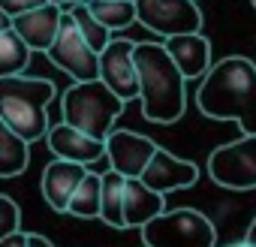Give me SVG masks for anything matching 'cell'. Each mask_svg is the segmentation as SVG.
<instances>
[{
    "mask_svg": "<svg viewBox=\"0 0 256 247\" xmlns=\"http://www.w3.org/2000/svg\"><path fill=\"white\" fill-rule=\"evenodd\" d=\"M196 106L211 120H235L244 136H256V64L244 54L220 58L196 90Z\"/></svg>",
    "mask_w": 256,
    "mask_h": 247,
    "instance_id": "cell-1",
    "label": "cell"
},
{
    "mask_svg": "<svg viewBox=\"0 0 256 247\" xmlns=\"http://www.w3.org/2000/svg\"><path fill=\"white\" fill-rule=\"evenodd\" d=\"M139 102L151 124H175L187 108V78L163 42H139Z\"/></svg>",
    "mask_w": 256,
    "mask_h": 247,
    "instance_id": "cell-2",
    "label": "cell"
},
{
    "mask_svg": "<svg viewBox=\"0 0 256 247\" xmlns=\"http://www.w3.org/2000/svg\"><path fill=\"white\" fill-rule=\"evenodd\" d=\"M54 100V84L46 78L10 76L0 78V124L18 133L24 142L48 136V102Z\"/></svg>",
    "mask_w": 256,
    "mask_h": 247,
    "instance_id": "cell-3",
    "label": "cell"
},
{
    "mask_svg": "<svg viewBox=\"0 0 256 247\" xmlns=\"http://www.w3.org/2000/svg\"><path fill=\"white\" fill-rule=\"evenodd\" d=\"M124 108L126 102L112 94L106 82H76L60 100L64 120L100 142L114 133V120L124 114Z\"/></svg>",
    "mask_w": 256,
    "mask_h": 247,
    "instance_id": "cell-4",
    "label": "cell"
},
{
    "mask_svg": "<svg viewBox=\"0 0 256 247\" xmlns=\"http://www.w3.org/2000/svg\"><path fill=\"white\" fill-rule=\"evenodd\" d=\"M142 241L145 247H214L217 229L196 208H172L142 229Z\"/></svg>",
    "mask_w": 256,
    "mask_h": 247,
    "instance_id": "cell-5",
    "label": "cell"
},
{
    "mask_svg": "<svg viewBox=\"0 0 256 247\" xmlns=\"http://www.w3.org/2000/svg\"><path fill=\"white\" fill-rule=\"evenodd\" d=\"M208 175L223 190H256V136H238L208 154Z\"/></svg>",
    "mask_w": 256,
    "mask_h": 247,
    "instance_id": "cell-6",
    "label": "cell"
},
{
    "mask_svg": "<svg viewBox=\"0 0 256 247\" xmlns=\"http://www.w3.org/2000/svg\"><path fill=\"white\" fill-rule=\"evenodd\" d=\"M139 24L163 40L202 30V10L196 0H136Z\"/></svg>",
    "mask_w": 256,
    "mask_h": 247,
    "instance_id": "cell-7",
    "label": "cell"
},
{
    "mask_svg": "<svg viewBox=\"0 0 256 247\" xmlns=\"http://www.w3.org/2000/svg\"><path fill=\"white\" fill-rule=\"evenodd\" d=\"M48 60L58 70H64L72 82H100V54L82 36L76 18L70 12L64 16V28H60L58 42L48 52Z\"/></svg>",
    "mask_w": 256,
    "mask_h": 247,
    "instance_id": "cell-8",
    "label": "cell"
},
{
    "mask_svg": "<svg viewBox=\"0 0 256 247\" xmlns=\"http://www.w3.org/2000/svg\"><path fill=\"white\" fill-rule=\"evenodd\" d=\"M136 48L139 42L114 36L108 48L100 54V82L108 84L112 94H118L124 102L139 100V66H136Z\"/></svg>",
    "mask_w": 256,
    "mask_h": 247,
    "instance_id": "cell-9",
    "label": "cell"
},
{
    "mask_svg": "<svg viewBox=\"0 0 256 247\" xmlns=\"http://www.w3.org/2000/svg\"><path fill=\"white\" fill-rule=\"evenodd\" d=\"M157 151H160V145L154 139H148L142 133H133V130H114L106 139L108 169L120 172L124 178H142Z\"/></svg>",
    "mask_w": 256,
    "mask_h": 247,
    "instance_id": "cell-10",
    "label": "cell"
},
{
    "mask_svg": "<svg viewBox=\"0 0 256 247\" xmlns=\"http://www.w3.org/2000/svg\"><path fill=\"white\" fill-rule=\"evenodd\" d=\"M88 166L82 163H70V160H52L46 169H42V178H40V190H42V199L52 211L58 214H70V202L78 190V184L88 178Z\"/></svg>",
    "mask_w": 256,
    "mask_h": 247,
    "instance_id": "cell-11",
    "label": "cell"
},
{
    "mask_svg": "<svg viewBox=\"0 0 256 247\" xmlns=\"http://www.w3.org/2000/svg\"><path fill=\"white\" fill-rule=\"evenodd\" d=\"M64 6H58V4H46V6H40V10H34V12H24V16H18V18H10L12 22V28H16V34L34 48V52H52V46L58 42V36H60V28H64Z\"/></svg>",
    "mask_w": 256,
    "mask_h": 247,
    "instance_id": "cell-12",
    "label": "cell"
},
{
    "mask_svg": "<svg viewBox=\"0 0 256 247\" xmlns=\"http://www.w3.org/2000/svg\"><path fill=\"white\" fill-rule=\"evenodd\" d=\"M142 181L157 190V193H175V190H187L199 181V166L193 160H181L175 154H169L166 148H160L151 160V166L145 169Z\"/></svg>",
    "mask_w": 256,
    "mask_h": 247,
    "instance_id": "cell-13",
    "label": "cell"
},
{
    "mask_svg": "<svg viewBox=\"0 0 256 247\" xmlns=\"http://www.w3.org/2000/svg\"><path fill=\"white\" fill-rule=\"evenodd\" d=\"M46 142H48V151L58 160H70V163L90 166L100 157H106V142H100V139L76 130V127H70L66 120L54 124V127L48 130V136H46Z\"/></svg>",
    "mask_w": 256,
    "mask_h": 247,
    "instance_id": "cell-14",
    "label": "cell"
},
{
    "mask_svg": "<svg viewBox=\"0 0 256 247\" xmlns=\"http://www.w3.org/2000/svg\"><path fill=\"white\" fill-rule=\"evenodd\" d=\"M163 46H166V52L172 54V60L178 64V70L184 72V78L190 82V78H205L208 76V70L214 66L211 64V42H208V36H202V34H181V36H169V40H163Z\"/></svg>",
    "mask_w": 256,
    "mask_h": 247,
    "instance_id": "cell-15",
    "label": "cell"
},
{
    "mask_svg": "<svg viewBox=\"0 0 256 247\" xmlns=\"http://www.w3.org/2000/svg\"><path fill=\"white\" fill-rule=\"evenodd\" d=\"M166 208V196L151 190L142 178H126V202H124V217L126 229H145L151 220H157Z\"/></svg>",
    "mask_w": 256,
    "mask_h": 247,
    "instance_id": "cell-16",
    "label": "cell"
},
{
    "mask_svg": "<svg viewBox=\"0 0 256 247\" xmlns=\"http://www.w3.org/2000/svg\"><path fill=\"white\" fill-rule=\"evenodd\" d=\"M34 48L16 34L12 22L4 18V30H0V78H10V76H24L28 64H30Z\"/></svg>",
    "mask_w": 256,
    "mask_h": 247,
    "instance_id": "cell-17",
    "label": "cell"
},
{
    "mask_svg": "<svg viewBox=\"0 0 256 247\" xmlns=\"http://www.w3.org/2000/svg\"><path fill=\"white\" fill-rule=\"evenodd\" d=\"M124 202H126V178L114 169L102 172V214H100V220L112 229H126Z\"/></svg>",
    "mask_w": 256,
    "mask_h": 247,
    "instance_id": "cell-18",
    "label": "cell"
},
{
    "mask_svg": "<svg viewBox=\"0 0 256 247\" xmlns=\"http://www.w3.org/2000/svg\"><path fill=\"white\" fill-rule=\"evenodd\" d=\"M30 166V142L0 124V178H16Z\"/></svg>",
    "mask_w": 256,
    "mask_h": 247,
    "instance_id": "cell-19",
    "label": "cell"
},
{
    "mask_svg": "<svg viewBox=\"0 0 256 247\" xmlns=\"http://www.w3.org/2000/svg\"><path fill=\"white\" fill-rule=\"evenodd\" d=\"M84 4L94 12V18L100 24H106L112 34L126 30L133 22H139V12H136L133 0H84Z\"/></svg>",
    "mask_w": 256,
    "mask_h": 247,
    "instance_id": "cell-20",
    "label": "cell"
},
{
    "mask_svg": "<svg viewBox=\"0 0 256 247\" xmlns=\"http://www.w3.org/2000/svg\"><path fill=\"white\" fill-rule=\"evenodd\" d=\"M70 214L82 217V220H90V217L102 214V175L88 172V178L78 184V190L70 202Z\"/></svg>",
    "mask_w": 256,
    "mask_h": 247,
    "instance_id": "cell-21",
    "label": "cell"
},
{
    "mask_svg": "<svg viewBox=\"0 0 256 247\" xmlns=\"http://www.w3.org/2000/svg\"><path fill=\"white\" fill-rule=\"evenodd\" d=\"M64 12H70V16L76 18V24H78L82 36L90 42V48H94L96 54H102V52L108 48V42L114 40V36H112V30L94 18V12L88 10V4H64Z\"/></svg>",
    "mask_w": 256,
    "mask_h": 247,
    "instance_id": "cell-22",
    "label": "cell"
},
{
    "mask_svg": "<svg viewBox=\"0 0 256 247\" xmlns=\"http://www.w3.org/2000/svg\"><path fill=\"white\" fill-rule=\"evenodd\" d=\"M0 238H10V235H16V232H22L18 226H22V211H18V205H16V199L12 196H0Z\"/></svg>",
    "mask_w": 256,
    "mask_h": 247,
    "instance_id": "cell-23",
    "label": "cell"
},
{
    "mask_svg": "<svg viewBox=\"0 0 256 247\" xmlns=\"http://www.w3.org/2000/svg\"><path fill=\"white\" fill-rule=\"evenodd\" d=\"M48 0H0V16L4 18H18L24 12H34L40 6H46Z\"/></svg>",
    "mask_w": 256,
    "mask_h": 247,
    "instance_id": "cell-24",
    "label": "cell"
},
{
    "mask_svg": "<svg viewBox=\"0 0 256 247\" xmlns=\"http://www.w3.org/2000/svg\"><path fill=\"white\" fill-rule=\"evenodd\" d=\"M0 247H30L28 244V232H16L10 238H0Z\"/></svg>",
    "mask_w": 256,
    "mask_h": 247,
    "instance_id": "cell-25",
    "label": "cell"
},
{
    "mask_svg": "<svg viewBox=\"0 0 256 247\" xmlns=\"http://www.w3.org/2000/svg\"><path fill=\"white\" fill-rule=\"evenodd\" d=\"M28 244L30 247H54L46 235H40V232H28Z\"/></svg>",
    "mask_w": 256,
    "mask_h": 247,
    "instance_id": "cell-26",
    "label": "cell"
},
{
    "mask_svg": "<svg viewBox=\"0 0 256 247\" xmlns=\"http://www.w3.org/2000/svg\"><path fill=\"white\" fill-rule=\"evenodd\" d=\"M244 241H247V244H253V247H256V217H253V220H250V226H247V235H244Z\"/></svg>",
    "mask_w": 256,
    "mask_h": 247,
    "instance_id": "cell-27",
    "label": "cell"
},
{
    "mask_svg": "<svg viewBox=\"0 0 256 247\" xmlns=\"http://www.w3.org/2000/svg\"><path fill=\"white\" fill-rule=\"evenodd\" d=\"M226 247H253V244H247V241H235V244H226Z\"/></svg>",
    "mask_w": 256,
    "mask_h": 247,
    "instance_id": "cell-28",
    "label": "cell"
},
{
    "mask_svg": "<svg viewBox=\"0 0 256 247\" xmlns=\"http://www.w3.org/2000/svg\"><path fill=\"white\" fill-rule=\"evenodd\" d=\"M48 4H58V6H64V4H66V0H48Z\"/></svg>",
    "mask_w": 256,
    "mask_h": 247,
    "instance_id": "cell-29",
    "label": "cell"
},
{
    "mask_svg": "<svg viewBox=\"0 0 256 247\" xmlns=\"http://www.w3.org/2000/svg\"><path fill=\"white\" fill-rule=\"evenodd\" d=\"M66 4H84V0H66Z\"/></svg>",
    "mask_w": 256,
    "mask_h": 247,
    "instance_id": "cell-30",
    "label": "cell"
},
{
    "mask_svg": "<svg viewBox=\"0 0 256 247\" xmlns=\"http://www.w3.org/2000/svg\"><path fill=\"white\" fill-rule=\"evenodd\" d=\"M250 4H253V6H256V0H250Z\"/></svg>",
    "mask_w": 256,
    "mask_h": 247,
    "instance_id": "cell-31",
    "label": "cell"
},
{
    "mask_svg": "<svg viewBox=\"0 0 256 247\" xmlns=\"http://www.w3.org/2000/svg\"><path fill=\"white\" fill-rule=\"evenodd\" d=\"M133 4H136V0H133Z\"/></svg>",
    "mask_w": 256,
    "mask_h": 247,
    "instance_id": "cell-32",
    "label": "cell"
}]
</instances>
